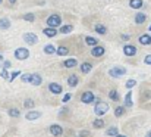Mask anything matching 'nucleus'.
<instances>
[{
    "label": "nucleus",
    "mask_w": 151,
    "mask_h": 137,
    "mask_svg": "<svg viewBox=\"0 0 151 137\" xmlns=\"http://www.w3.org/2000/svg\"><path fill=\"white\" fill-rule=\"evenodd\" d=\"M94 112H96V115H97V117H103L104 114H107V112H109V105H107L106 102H97Z\"/></svg>",
    "instance_id": "nucleus-1"
},
{
    "label": "nucleus",
    "mask_w": 151,
    "mask_h": 137,
    "mask_svg": "<svg viewBox=\"0 0 151 137\" xmlns=\"http://www.w3.org/2000/svg\"><path fill=\"white\" fill-rule=\"evenodd\" d=\"M15 58L19 59V60H25V59L29 58V50L25 49V47H19V49L15 50Z\"/></svg>",
    "instance_id": "nucleus-2"
},
{
    "label": "nucleus",
    "mask_w": 151,
    "mask_h": 137,
    "mask_svg": "<svg viewBox=\"0 0 151 137\" xmlns=\"http://www.w3.org/2000/svg\"><path fill=\"white\" fill-rule=\"evenodd\" d=\"M47 24H49L50 28H56V27H60L62 19H60L59 15H51V16H49V19H47Z\"/></svg>",
    "instance_id": "nucleus-3"
},
{
    "label": "nucleus",
    "mask_w": 151,
    "mask_h": 137,
    "mask_svg": "<svg viewBox=\"0 0 151 137\" xmlns=\"http://www.w3.org/2000/svg\"><path fill=\"white\" fill-rule=\"evenodd\" d=\"M94 100H96V96H94V93H91V91H84L82 96H81V102H82V103L90 105V103H93Z\"/></svg>",
    "instance_id": "nucleus-4"
},
{
    "label": "nucleus",
    "mask_w": 151,
    "mask_h": 137,
    "mask_svg": "<svg viewBox=\"0 0 151 137\" xmlns=\"http://www.w3.org/2000/svg\"><path fill=\"white\" fill-rule=\"evenodd\" d=\"M50 133L54 137H59L63 134V128H62L59 124H53V125H50Z\"/></svg>",
    "instance_id": "nucleus-5"
},
{
    "label": "nucleus",
    "mask_w": 151,
    "mask_h": 137,
    "mask_svg": "<svg viewBox=\"0 0 151 137\" xmlns=\"http://www.w3.org/2000/svg\"><path fill=\"white\" fill-rule=\"evenodd\" d=\"M109 74L111 75V77H122V75H125L126 74V69L125 68H113V69H110L109 71Z\"/></svg>",
    "instance_id": "nucleus-6"
},
{
    "label": "nucleus",
    "mask_w": 151,
    "mask_h": 137,
    "mask_svg": "<svg viewBox=\"0 0 151 137\" xmlns=\"http://www.w3.org/2000/svg\"><path fill=\"white\" fill-rule=\"evenodd\" d=\"M24 40H25L28 44H35V43L38 42L37 36H35V34H31V33H27V34H24Z\"/></svg>",
    "instance_id": "nucleus-7"
},
{
    "label": "nucleus",
    "mask_w": 151,
    "mask_h": 137,
    "mask_svg": "<svg viewBox=\"0 0 151 137\" xmlns=\"http://www.w3.org/2000/svg\"><path fill=\"white\" fill-rule=\"evenodd\" d=\"M41 117V112H38V111H29L27 115H25V118L28 120V121H35V120H38Z\"/></svg>",
    "instance_id": "nucleus-8"
},
{
    "label": "nucleus",
    "mask_w": 151,
    "mask_h": 137,
    "mask_svg": "<svg viewBox=\"0 0 151 137\" xmlns=\"http://www.w3.org/2000/svg\"><path fill=\"white\" fill-rule=\"evenodd\" d=\"M123 52H125L126 56H134V55L137 53V47L132 46V44H126L123 47Z\"/></svg>",
    "instance_id": "nucleus-9"
},
{
    "label": "nucleus",
    "mask_w": 151,
    "mask_h": 137,
    "mask_svg": "<svg viewBox=\"0 0 151 137\" xmlns=\"http://www.w3.org/2000/svg\"><path fill=\"white\" fill-rule=\"evenodd\" d=\"M49 90H50L53 94H59V93H62V86L57 84V83H50V84H49Z\"/></svg>",
    "instance_id": "nucleus-10"
},
{
    "label": "nucleus",
    "mask_w": 151,
    "mask_h": 137,
    "mask_svg": "<svg viewBox=\"0 0 151 137\" xmlns=\"http://www.w3.org/2000/svg\"><path fill=\"white\" fill-rule=\"evenodd\" d=\"M104 52H106V50H104L103 46H94L93 50H91V55H93V56H103Z\"/></svg>",
    "instance_id": "nucleus-11"
},
{
    "label": "nucleus",
    "mask_w": 151,
    "mask_h": 137,
    "mask_svg": "<svg viewBox=\"0 0 151 137\" xmlns=\"http://www.w3.org/2000/svg\"><path fill=\"white\" fill-rule=\"evenodd\" d=\"M41 81H43V80H41L40 74H31V81H29V83H31L32 86H40Z\"/></svg>",
    "instance_id": "nucleus-12"
},
{
    "label": "nucleus",
    "mask_w": 151,
    "mask_h": 137,
    "mask_svg": "<svg viewBox=\"0 0 151 137\" xmlns=\"http://www.w3.org/2000/svg\"><path fill=\"white\" fill-rule=\"evenodd\" d=\"M139 43L144 46H150L151 44V37L148 36V34H144V36H141L139 37Z\"/></svg>",
    "instance_id": "nucleus-13"
},
{
    "label": "nucleus",
    "mask_w": 151,
    "mask_h": 137,
    "mask_svg": "<svg viewBox=\"0 0 151 137\" xmlns=\"http://www.w3.org/2000/svg\"><path fill=\"white\" fill-rule=\"evenodd\" d=\"M43 33L47 36V37H54L56 34H57V31H56V28H50V27H47V28H44L43 30Z\"/></svg>",
    "instance_id": "nucleus-14"
},
{
    "label": "nucleus",
    "mask_w": 151,
    "mask_h": 137,
    "mask_svg": "<svg viewBox=\"0 0 151 137\" xmlns=\"http://www.w3.org/2000/svg\"><path fill=\"white\" fill-rule=\"evenodd\" d=\"M91 69H93V65H91V63H88V62H85V63H82V65H81V71H82V74H88Z\"/></svg>",
    "instance_id": "nucleus-15"
},
{
    "label": "nucleus",
    "mask_w": 151,
    "mask_h": 137,
    "mask_svg": "<svg viewBox=\"0 0 151 137\" xmlns=\"http://www.w3.org/2000/svg\"><path fill=\"white\" fill-rule=\"evenodd\" d=\"M125 105L128 106V108H131L134 103H132V91H128L126 93V96H125Z\"/></svg>",
    "instance_id": "nucleus-16"
},
{
    "label": "nucleus",
    "mask_w": 151,
    "mask_h": 137,
    "mask_svg": "<svg viewBox=\"0 0 151 137\" xmlns=\"http://www.w3.org/2000/svg\"><path fill=\"white\" fill-rule=\"evenodd\" d=\"M68 84H69L70 87L78 86V77H76V75H70V77L68 78Z\"/></svg>",
    "instance_id": "nucleus-17"
},
{
    "label": "nucleus",
    "mask_w": 151,
    "mask_h": 137,
    "mask_svg": "<svg viewBox=\"0 0 151 137\" xmlns=\"http://www.w3.org/2000/svg\"><path fill=\"white\" fill-rule=\"evenodd\" d=\"M9 117H12V118H18V117H21V111L16 109V108H10V109H9Z\"/></svg>",
    "instance_id": "nucleus-18"
},
{
    "label": "nucleus",
    "mask_w": 151,
    "mask_h": 137,
    "mask_svg": "<svg viewBox=\"0 0 151 137\" xmlns=\"http://www.w3.org/2000/svg\"><path fill=\"white\" fill-rule=\"evenodd\" d=\"M9 27H10V21L6 19V18H1V19H0V28H1V30H7Z\"/></svg>",
    "instance_id": "nucleus-19"
},
{
    "label": "nucleus",
    "mask_w": 151,
    "mask_h": 137,
    "mask_svg": "<svg viewBox=\"0 0 151 137\" xmlns=\"http://www.w3.org/2000/svg\"><path fill=\"white\" fill-rule=\"evenodd\" d=\"M76 63H78V60H76V59H66L63 65H65L66 68H73Z\"/></svg>",
    "instance_id": "nucleus-20"
},
{
    "label": "nucleus",
    "mask_w": 151,
    "mask_h": 137,
    "mask_svg": "<svg viewBox=\"0 0 151 137\" xmlns=\"http://www.w3.org/2000/svg\"><path fill=\"white\" fill-rule=\"evenodd\" d=\"M56 52H57V55H60V56H66V55L69 53V49H68V47H65V46H60Z\"/></svg>",
    "instance_id": "nucleus-21"
},
{
    "label": "nucleus",
    "mask_w": 151,
    "mask_h": 137,
    "mask_svg": "<svg viewBox=\"0 0 151 137\" xmlns=\"http://www.w3.org/2000/svg\"><path fill=\"white\" fill-rule=\"evenodd\" d=\"M129 4H131V7H134V9H139V7L142 6V0H131Z\"/></svg>",
    "instance_id": "nucleus-22"
},
{
    "label": "nucleus",
    "mask_w": 151,
    "mask_h": 137,
    "mask_svg": "<svg viewBox=\"0 0 151 137\" xmlns=\"http://www.w3.org/2000/svg\"><path fill=\"white\" fill-rule=\"evenodd\" d=\"M93 127H94V128H103V127H104V121H103L101 118L94 120V122H93Z\"/></svg>",
    "instance_id": "nucleus-23"
},
{
    "label": "nucleus",
    "mask_w": 151,
    "mask_h": 137,
    "mask_svg": "<svg viewBox=\"0 0 151 137\" xmlns=\"http://www.w3.org/2000/svg\"><path fill=\"white\" fill-rule=\"evenodd\" d=\"M135 21H137V24H144L145 22V15L144 13H137Z\"/></svg>",
    "instance_id": "nucleus-24"
},
{
    "label": "nucleus",
    "mask_w": 151,
    "mask_h": 137,
    "mask_svg": "<svg viewBox=\"0 0 151 137\" xmlns=\"http://www.w3.org/2000/svg\"><path fill=\"white\" fill-rule=\"evenodd\" d=\"M117 127H110V128H107V131H106V134L107 136H117Z\"/></svg>",
    "instance_id": "nucleus-25"
},
{
    "label": "nucleus",
    "mask_w": 151,
    "mask_h": 137,
    "mask_svg": "<svg viewBox=\"0 0 151 137\" xmlns=\"http://www.w3.org/2000/svg\"><path fill=\"white\" fill-rule=\"evenodd\" d=\"M96 31H97L99 34H106V33H107V28H106L104 25H101V24H97V25H96Z\"/></svg>",
    "instance_id": "nucleus-26"
},
{
    "label": "nucleus",
    "mask_w": 151,
    "mask_h": 137,
    "mask_svg": "<svg viewBox=\"0 0 151 137\" xmlns=\"http://www.w3.org/2000/svg\"><path fill=\"white\" fill-rule=\"evenodd\" d=\"M85 43L88 46H97V39H94V37H85Z\"/></svg>",
    "instance_id": "nucleus-27"
},
{
    "label": "nucleus",
    "mask_w": 151,
    "mask_h": 137,
    "mask_svg": "<svg viewBox=\"0 0 151 137\" xmlns=\"http://www.w3.org/2000/svg\"><path fill=\"white\" fill-rule=\"evenodd\" d=\"M109 97L111 99V100H114V102H117L120 97H119V94H117V91L116 90H111L110 93H109Z\"/></svg>",
    "instance_id": "nucleus-28"
},
{
    "label": "nucleus",
    "mask_w": 151,
    "mask_h": 137,
    "mask_svg": "<svg viewBox=\"0 0 151 137\" xmlns=\"http://www.w3.org/2000/svg\"><path fill=\"white\" fill-rule=\"evenodd\" d=\"M72 30H73V27H72V25H65V27H62V28H60V33H62V34H68V33H70Z\"/></svg>",
    "instance_id": "nucleus-29"
},
{
    "label": "nucleus",
    "mask_w": 151,
    "mask_h": 137,
    "mask_svg": "<svg viewBox=\"0 0 151 137\" xmlns=\"http://www.w3.org/2000/svg\"><path fill=\"white\" fill-rule=\"evenodd\" d=\"M123 112H125V108L123 106H117L116 109H114V115L119 118V117H122L123 115Z\"/></svg>",
    "instance_id": "nucleus-30"
},
{
    "label": "nucleus",
    "mask_w": 151,
    "mask_h": 137,
    "mask_svg": "<svg viewBox=\"0 0 151 137\" xmlns=\"http://www.w3.org/2000/svg\"><path fill=\"white\" fill-rule=\"evenodd\" d=\"M44 52H46L47 55H51V53L56 52V49H54V46L53 44H47V46H44Z\"/></svg>",
    "instance_id": "nucleus-31"
},
{
    "label": "nucleus",
    "mask_w": 151,
    "mask_h": 137,
    "mask_svg": "<svg viewBox=\"0 0 151 137\" xmlns=\"http://www.w3.org/2000/svg\"><path fill=\"white\" fill-rule=\"evenodd\" d=\"M24 106H25L27 109H31V108H34V100H31V99H27V100L24 102Z\"/></svg>",
    "instance_id": "nucleus-32"
},
{
    "label": "nucleus",
    "mask_w": 151,
    "mask_h": 137,
    "mask_svg": "<svg viewBox=\"0 0 151 137\" xmlns=\"http://www.w3.org/2000/svg\"><path fill=\"white\" fill-rule=\"evenodd\" d=\"M24 19L28 21V22H32V21L35 19V16H34L32 13H27V15H24Z\"/></svg>",
    "instance_id": "nucleus-33"
},
{
    "label": "nucleus",
    "mask_w": 151,
    "mask_h": 137,
    "mask_svg": "<svg viewBox=\"0 0 151 137\" xmlns=\"http://www.w3.org/2000/svg\"><path fill=\"white\" fill-rule=\"evenodd\" d=\"M135 86H137V81H135V80L131 78V80L126 81V87H128V89H132V87H135Z\"/></svg>",
    "instance_id": "nucleus-34"
},
{
    "label": "nucleus",
    "mask_w": 151,
    "mask_h": 137,
    "mask_svg": "<svg viewBox=\"0 0 151 137\" xmlns=\"http://www.w3.org/2000/svg\"><path fill=\"white\" fill-rule=\"evenodd\" d=\"M19 74H21L19 71H15V72H12V74L9 75V81H13V80H15V78H16V77H18Z\"/></svg>",
    "instance_id": "nucleus-35"
},
{
    "label": "nucleus",
    "mask_w": 151,
    "mask_h": 137,
    "mask_svg": "<svg viewBox=\"0 0 151 137\" xmlns=\"http://www.w3.org/2000/svg\"><path fill=\"white\" fill-rule=\"evenodd\" d=\"M24 83H29L31 81V74H25V75H22V78H21Z\"/></svg>",
    "instance_id": "nucleus-36"
},
{
    "label": "nucleus",
    "mask_w": 151,
    "mask_h": 137,
    "mask_svg": "<svg viewBox=\"0 0 151 137\" xmlns=\"http://www.w3.org/2000/svg\"><path fill=\"white\" fill-rule=\"evenodd\" d=\"M91 134H90V131H87V130H82V131H79V134H78V137H90Z\"/></svg>",
    "instance_id": "nucleus-37"
},
{
    "label": "nucleus",
    "mask_w": 151,
    "mask_h": 137,
    "mask_svg": "<svg viewBox=\"0 0 151 137\" xmlns=\"http://www.w3.org/2000/svg\"><path fill=\"white\" fill-rule=\"evenodd\" d=\"M0 75H1V78H4V80H9V72H7V69H3Z\"/></svg>",
    "instance_id": "nucleus-38"
},
{
    "label": "nucleus",
    "mask_w": 151,
    "mask_h": 137,
    "mask_svg": "<svg viewBox=\"0 0 151 137\" xmlns=\"http://www.w3.org/2000/svg\"><path fill=\"white\" fill-rule=\"evenodd\" d=\"M62 100H63V103H66V102H69V100H70V94H65Z\"/></svg>",
    "instance_id": "nucleus-39"
},
{
    "label": "nucleus",
    "mask_w": 151,
    "mask_h": 137,
    "mask_svg": "<svg viewBox=\"0 0 151 137\" xmlns=\"http://www.w3.org/2000/svg\"><path fill=\"white\" fill-rule=\"evenodd\" d=\"M144 62H145L147 65H151V55H148V56H145V59H144Z\"/></svg>",
    "instance_id": "nucleus-40"
},
{
    "label": "nucleus",
    "mask_w": 151,
    "mask_h": 137,
    "mask_svg": "<svg viewBox=\"0 0 151 137\" xmlns=\"http://www.w3.org/2000/svg\"><path fill=\"white\" fill-rule=\"evenodd\" d=\"M10 65H12V63H10L9 60H4V63H3V68H4V69H7V68H10Z\"/></svg>",
    "instance_id": "nucleus-41"
},
{
    "label": "nucleus",
    "mask_w": 151,
    "mask_h": 137,
    "mask_svg": "<svg viewBox=\"0 0 151 137\" xmlns=\"http://www.w3.org/2000/svg\"><path fill=\"white\" fill-rule=\"evenodd\" d=\"M122 39H123V40H129V36H125V34H123V36H122Z\"/></svg>",
    "instance_id": "nucleus-42"
},
{
    "label": "nucleus",
    "mask_w": 151,
    "mask_h": 137,
    "mask_svg": "<svg viewBox=\"0 0 151 137\" xmlns=\"http://www.w3.org/2000/svg\"><path fill=\"white\" fill-rule=\"evenodd\" d=\"M9 3H10V4H15V3H16V0H9Z\"/></svg>",
    "instance_id": "nucleus-43"
},
{
    "label": "nucleus",
    "mask_w": 151,
    "mask_h": 137,
    "mask_svg": "<svg viewBox=\"0 0 151 137\" xmlns=\"http://www.w3.org/2000/svg\"><path fill=\"white\" fill-rule=\"evenodd\" d=\"M145 137H151V131H148V133L145 134Z\"/></svg>",
    "instance_id": "nucleus-44"
},
{
    "label": "nucleus",
    "mask_w": 151,
    "mask_h": 137,
    "mask_svg": "<svg viewBox=\"0 0 151 137\" xmlns=\"http://www.w3.org/2000/svg\"><path fill=\"white\" fill-rule=\"evenodd\" d=\"M114 137H126L125 134H117V136H114Z\"/></svg>",
    "instance_id": "nucleus-45"
},
{
    "label": "nucleus",
    "mask_w": 151,
    "mask_h": 137,
    "mask_svg": "<svg viewBox=\"0 0 151 137\" xmlns=\"http://www.w3.org/2000/svg\"><path fill=\"white\" fill-rule=\"evenodd\" d=\"M0 60H3V56H1V55H0Z\"/></svg>",
    "instance_id": "nucleus-46"
},
{
    "label": "nucleus",
    "mask_w": 151,
    "mask_h": 137,
    "mask_svg": "<svg viewBox=\"0 0 151 137\" xmlns=\"http://www.w3.org/2000/svg\"><path fill=\"white\" fill-rule=\"evenodd\" d=\"M1 3H3V0H0V4H1Z\"/></svg>",
    "instance_id": "nucleus-47"
},
{
    "label": "nucleus",
    "mask_w": 151,
    "mask_h": 137,
    "mask_svg": "<svg viewBox=\"0 0 151 137\" xmlns=\"http://www.w3.org/2000/svg\"><path fill=\"white\" fill-rule=\"evenodd\" d=\"M150 31H151V25H150Z\"/></svg>",
    "instance_id": "nucleus-48"
},
{
    "label": "nucleus",
    "mask_w": 151,
    "mask_h": 137,
    "mask_svg": "<svg viewBox=\"0 0 151 137\" xmlns=\"http://www.w3.org/2000/svg\"><path fill=\"white\" fill-rule=\"evenodd\" d=\"M150 37H151V36H150Z\"/></svg>",
    "instance_id": "nucleus-49"
}]
</instances>
